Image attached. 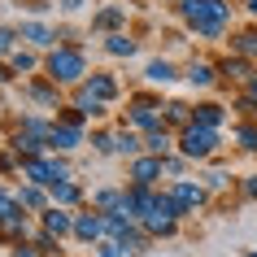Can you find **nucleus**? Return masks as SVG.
Wrapping results in <instances>:
<instances>
[{
  "mask_svg": "<svg viewBox=\"0 0 257 257\" xmlns=\"http://www.w3.org/2000/svg\"><path fill=\"white\" fill-rule=\"evenodd\" d=\"M179 18H183V27H188L196 40L214 44V40H222L231 31L235 5H231V0H183V5H179Z\"/></svg>",
  "mask_w": 257,
  "mask_h": 257,
  "instance_id": "1",
  "label": "nucleus"
},
{
  "mask_svg": "<svg viewBox=\"0 0 257 257\" xmlns=\"http://www.w3.org/2000/svg\"><path fill=\"white\" fill-rule=\"evenodd\" d=\"M92 70H87V53L83 44H57L53 53L44 57V79H53L57 87H83Z\"/></svg>",
  "mask_w": 257,
  "mask_h": 257,
  "instance_id": "2",
  "label": "nucleus"
},
{
  "mask_svg": "<svg viewBox=\"0 0 257 257\" xmlns=\"http://www.w3.org/2000/svg\"><path fill=\"white\" fill-rule=\"evenodd\" d=\"M74 179V166L66 157H57V153H44L35 162H22V183H35V188H57V183H66Z\"/></svg>",
  "mask_w": 257,
  "mask_h": 257,
  "instance_id": "3",
  "label": "nucleus"
},
{
  "mask_svg": "<svg viewBox=\"0 0 257 257\" xmlns=\"http://www.w3.org/2000/svg\"><path fill=\"white\" fill-rule=\"evenodd\" d=\"M222 149V131H209V126H183L179 131V157H188V162H209L214 153Z\"/></svg>",
  "mask_w": 257,
  "mask_h": 257,
  "instance_id": "4",
  "label": "nucleus"
},
{
  "mask_svg": "<svg viewBox=\"0 0 257 257\" xmlns=\"http://www.w3.org/2000/svg\"><path fill=\"white\" fill-rule=\"evenodd\" d=\"M122 126L136 131V136H153L157 126H166V122H162V100H153V96H136L131 109H126V122H122Z\"/></svg>",
  "mask_w": 257,
  "mask_h": 257,
  "instance_id": "5",
  "label": "nucleus"
},
{
  "mask_svg": "<svg viewBox=\"0 0 257 257\" xmlns=\"http://www.w3.org/2000/svg\"><path fill=\"white\" fill-rule=\"evenodd\" d=\"M166 192L175 196V205L183 209V218L209 205V188H205L201 179H170V188H166Z\"/></svg>",
  "mask_w": 257,
  "mask_h": 257,
  "instance_id": "6",
  "label": "nucleus"
},
{
  "mask_svg": "<svg viewBox=\"0 0 257 257\" xmlns=\"http://www.w3.org/2000/svg\"><path fill=\"white\" fill-rule=\"evenodd\" d=\"M83 144H87V131H83L79 122H61V118H53L48 153H57V157H70V153H79Z\"/></svg>",
  "mask_w": 257,
  "mask_h": 257,
  "instance_id": "7",
  "label": "nucleus"
},
{
  "mask_svg": "<svg viewBox=\"0 0 257 257\" xmlns=\"http://www.w3.org/2000/svg\"><path fill=\"white\" fill-rule=\"evenodd\" d=\"M18 40H22V48H35V53L48 57L57 48V31L48 22H40V18H22L18 22Z\"/></svg>",
  "mask_w": 257,
  "mask_h": 257,
  "instance_id": "8",
  "label": "nucleus"
},
{
  "mask_svg": "<svg viewBox=\"0 0 257 257\" xmlns=\"http://www.w3.org/2000/svg\"><path fill=\"white\" fill-rule=\"evenodd\" d=\"M22 92H27L40 109H53V118L66 109V87H57V83L44 79V74H40V79H27V87H22Z\"/></svg>",
  "mask_w": 257,
  "mask_h": 257,
  "instance_id": "9",
  "label": "nucleus"
},
{
  "mask_svg": "<svg viewBox=\"0 0 257 257\" xmlns=\"http://www.w3.org/2000/svg\"><path fill=\"white\" fill-rule=\"evenodd\" d=\"M126 18H131V5L109 0L105 9L92 14V35H118V31H126Z\"/></svg>",
  "mask_w": 257,
  "mask_h": 257,
  "instance_id": "10",
  "label": "nucleus"
},
{
  "mask_svg": "<svg viewBox=\"0 0 257 257\" xmlns=\"http://www.w3.org/2000/svg\"><path fill=\"white\" fill-rule=\"evenodd\" d=\"M126 179H131V183H140V188H157V179H166V157L140 153L136 162H126Z\"/></svg>",
  "mask_w": 257,
  "mask_h": 257,
  "instance_id": "11",
  "label": "nucleus"
},
{
  "mask_svg": "<svg viewBox=\"0 0 257 257\" xmlns=\"http://www.w3.org/2000/svg\"><path fill=\"white\" fill-rule=\"evenodd\" d=\"M83 96H92L96 105H113L122 96V87H118V79H113L109 70H92V74L83 79Z\"/></svg>",
  "mask_w": 257,
  "mask_h": 257,
  "instance_id": "12",
  "label": "nucleus"
},
{
  "mask_svg": "<svg viewBox=\"0 0 257 257\" xmlns=\"http://www.w3.org/2000/svg\"><path fill=\"white\" fill-rule=\"evenodd\" d=\"M74 240L96 248V244L105 240V214H96L92 205H83L79 214H74Z\"/></svg>",
  "mask_w": 257,
  "mask_h": 257,
  "instance_id": "13",
  "label": "nucleus"
},
{
  "mask_svg": "<svg viewBox=\"0 0 257 257\" xmlns=\"http://www.w3.org/2000/svg\"><path fill=\"white\" fill-rule=\"evenodd\" d=\"M218 79H222V74H218V66H214V61H205V57H192L188 66H183V83H188V87H196V92H209Z\"/></svg>",
  "mask_w": 257,
  "mask_h": 257,
  "instance_id": "14",
  "label": "nucleus"
},
{
  "mask_svg": "<svg viewBox=\"0 0 257 257\" xmlns=\"http://www.w3.org/2000/svg\"><path fill=\"white\" fill-rule=\"evenodd\" d=\"M183 79V70L170 61V57H153L149 66H144V83L149 87H170V83H179Z\"/></svg>",
  "mask_w": 257,
  "mask_h": 257,
  "instance_id": "15",
  "label": "nucleus"
},
{
  "mask_svg": "<svg viewBox=\"0 0 257 257\" xmlns=\"http://www.w3.org/2000/svg\"><path fill=\"white\" fill-rule=\"evenodd\" d=\"M40 231H48V235H57V240L74 235V209H57V205H48V209L40 214Z\"/></svg>",
  "mask_w": 257,
  "mask_h": 257,
  "instance_id": "16",
  "label": "nucleus"
},
{
  "mask_svg": "<svg viewBox=\"0 0 257 257\" xmlns=\"http://www.w3.org/2000/svg\"><path fill=\"white\" fill-rule=\"evenodd\" d=\"M48 196H53L57 209H79V205H87V192H83L79 179H66V183H57V188H48Z\"/></svg>",
  "mask_w": 257,
  "mask_h": 257,
  "instance_id": "17",
  "label": "nucleus"
},
{
  "mask_svg": "<svg viewBox=\"0 0 257 257\" xmlns=\"http://www.w3.org/2000/svg\"><path fill=\"white\" fill-rule=\"evenodd\" d=\"M14 201L27 209V214H44L48 205H53V196H48V188H35V183H18L14 188Z\"/></svg>",
  "mask_w": 257,
  "mask_h": 257,
  "instance_id": "18",
  "label": "nucleus"
},
{
  "mask_svg": "<svg viewBox=\"0 0 257 257\" xmlns=\"http://www.w3.org/2000/svg\"><path fill=\"white\" fill-rule=\"evenodd\" d=\"M105 57H113V61H126V57H136L140 53V40L131 35V31H118V35H105Z\"/></svg>",
  "mask_w": 257,
  "mask_h": 257,
  "instance_id": "19",
  "label": "nucleus"
},
{
  "mask_svg": "<svg viewBox=\"0 0 257 257\" xmlns=\"http://www.w3.org/2000/svg\"><path fill=\"white\" fill-rule=\"evenodd\" d=\"M192 122H196V126H209V131H222L227 109L218 105V100H201V105H192Z\"/></svg>",
  "mask_w": 257,
  "mask_h": 257,
  "instance_id": "20",
  "label": "nucleus"
},
{
  "mask_svg": "<svg viewBox=\"0 0 257 257\" xmlns=\"http://www.w3.org/2000/svg\"><path fill=\"white\" fill-rule=\"evenodd\" d=\"M122 201H126V188H96L92 196H87V205H92L96 214H118Z\"/></svg>",
  "mask_w": 257,
  "mask_h": 257,
  "instance_id": "21",
  "label": "nucleus"
},
{
  "mask_svg": "<svg viewBox=\"0 0 257 257\" xmlns=\"http://www.w3.org/2000/svg\"><path fill=\"white\" fill-rule=\"evenodd\" d=\"M9 149L18 153V162H35V157H44V153H48V144H44V140L22 136V131H14V136H9Z\"/></svg>",
  "mask_w": 257,
  "mask_h": 257,
  "instance_id": "22",
  "label": "nucleus"
},
{
  "mask_svg": "<svg viewBox=\"0 0 257 257\" xmlns=\"http://www.w3.org/2000/svg\"><path fill=\"white\" fill-rule=\"evenodd\" d=\"M162 122L179 136L183 126H192V105H183V100H166V105H162Z\"/></svg>",
  "mask_w": 257,
  "mask_h": 257,
  "instance_id": "23",
  "label": "nucleus"
},
{
  "mask_svg": "<svg viewBox=\"0 0 257 257\" xmlns=\"http://www.w3.org/2000/svg\"><path fill=\"white\" fill-rule=\"evenodd\" d=\"M218 74H222V79H231V83H248V79L257 74V70H253V61H244V57H235V53H231L227 61L218 66Z\"/></svg>",
  "mask_w": 257,
  "mask_h": 257,
  "instance_id": "24",
  "label": "nucleus"
},
{
  "mask_svg": "<svg viewBox=\"0 0 257 257\" xmlns=\"http://www.w3.org/2000/svg\"><path fill=\"white\" fill-rule=\"evenodd\" d=\"M231 53L244 57V61H257V27L235 31V35H231Z\"/></svg>",
  "mask_w": 257,
  "mask_h": 257,
  "instance_id": "25",
  "label": "nucleus"
},
{
  "mask_svg": "<svg viewBox=\"0 0 257 257\" xmlns=\"http://www.w3.org/2000/svg\"><path fill=\"white\" fill-rule=\"evenodd\" d=\"M136 227H140V222L131 214H122V209H118V214H105V240H122V235H131Z\"/></svg>",
  "mask_w": 257,
  "mask_h": 257,
  "instance_id": "26",
  "label": "nucleus"
},
{
  "mask_svg": "<svg viewBox=\"0 0 257 257\" xmlns=\"http://www.w3.org/2000/svg\"><path fill=\"white\" fill-rule=\"evenodd\" d=\"M9 70H14V74H35V70H44V57L35 53V48H18V53L9 57Z\"/></svg>",
  "mask_w": 257,
  "mask_h": 257,
  "instance_id": "27",
  "label": "nucleus"
},
{
  "mask_svg": "<svg viewBox=\"0 0 257 257\" xmlns=\"http://www.w3.org/2000/svg\"><path fill=\"white\" fill-rule=\"evenodd\" d=\"M74 109L83 113V122H105L109 118V105H96L92 96H83V87L74 92Z\"/></svg>",
  "mask_w": 257,
  "mask_h": 257,
  "instance_id": "28",
  "label": "nucleus"
},
{
  "mask_svg": "<svg viewBox=\"0 0 257 257\" xmlns=\"http://www.w3.org/2000/svg\"><path fill=\"white\" fill-rule=\"evenodd\" d=\"M140 153H144V136H136V131H126V126H122V131H118V157L136 162Z\"/></svg>",
  "mask_w": 257,
  "mask_h": 257,
  "instance_id": "29",
  "label": "nucleus"
},
{
  "mask_svg": "<svg viewBox=\"0 0 257 257\" xmlns=\"http://www.w3.org/2000/svg\"><path fill=\"white\" fill-rule=\"evenodd\" d=\"M18 48H22V40H18V22H0V61H9Z\"/></svg>",
  "mask_w": 257,
  "mask_h": 257,
  "instance_id": "30",
  "label": "nucleus"
},
{
  "mask_svg": "<svg viewBox=\"0 0 257 257\" xmlns=\"http://www.w3.org/2000/svg\"><path fill=\"white\" fill-rule=\"evenodd\" d=\"M92 149L100 157H118V131H92Z\"/></svg>",
  "mask_w": 257,
  "mask_h": 257,
  "instance_id": "31",
  "label": "nucleus"
},
{
  "mask_svg": "<svg viewBox=\"0 0 257 257\" xmlns=\"http://www.w3.org/2000/svg\"><path fill=\"white\" fill-rule=\"evenodd\" d=\"M31 244H35V253H40V257H61V253H57V248H61V240H57V235H48V231H35V235H31Z\"/></svg>",
  "mask_w": 257,
  "mask_h": 257,
  "instance_id": "32",
  "label": "nucleus"
},
{
  "mask_svg": "<svg viewBox=\"0 0 257 257\" xmlns=\"http://www.w3.org/2000/svg\"><path fill=\"white\" fill-rule=\"evenodd\" d=\"M235 140H240L244 153H257V126L253 122H240V126H235Z\"/></svg>",
  "mask_w": 257,
  "mask_h": 257,
  "instance_id": "33",
  "label": "nucleus"
},
{
  "mask_svg": "<svg viewBox=\"0 0 257 257\" xmlns=\"http://www.w3.org/2000/svg\"><path fill=\"white\" fill-rule=\"evenodd\" d=\"M183 170H188V157L170 153V157H166V179H183Z\"/></svg>",
  "mask_w": 257,
  "mask_h": 257,
  "instance_id": "34",
  "label": "nucleus"
},
{
  "mask_svg": "<svg viewBox=\"0 0 257 257\" xmlns=\"http://www.w3.org/2000/svg\"><path fill=\"white\" fill-rule=\"evenodd\" d=\"M227 183H231V175H227V170H222V166H218V170H209V175H205V188H209V192H218V188H227Z\"/></svg>",
  "mask_w": 257,
  "mask_h": 257,
  "instance_id": "35",
  "label": "nucleus"
},
{
  "mask_svg": "<svg viewBox=\"0 0 257 257\" xmlns=\"http://www.w3.org/2000/svg\"><path fill=\"white\" fill-rule=\"evenodd\" d=\"M92 257H122V248H118L113 240H100V244H96V253H92Z\"/></svg>",
  "mask_w": 257,
  "mask_h": 257,
  "instance_id": "36",
  "label": "nucleus"
},
{
  "mask_svg": "<svg viewBox=\"0 0 257 257\" xmlns=\"http://www.w3.org/2000/svg\"><path fill=\"white\" fill-rule=\"evenodd\" d=\"M9 257H40V253H35V244H31V240H22V244L9 248Z\"/></svg>",
  "mask_w": 257,
  "mask_h": 257,
  "instance_id": "37",
  "label": "nucleus"
},
{
  "mask_svg": "<svg viewBox=\"0 0 257 257\" xmlns=\"http://www.w3.org/2000/svg\"><path fill=\"white\" fill-rule=\"evenodd\" d=\"M83 5H87V0H57V9H61V14H79Z\"/></svg>",
  "mask_w": 257,
  "mask_h": 257,
  "instance_id": "38",
  "label": "nucleus"
},
{
  "mask_svg": "<svg viewBox=\"0 0 257 257\" xmlns=\"http://www.w3.org/2000/svg\"><path fill=\"white\" fill-rule=\"evenodd\" d=\"M244 196H248V201H257V175H244Z\"/></svg>",
  "mask_w": 257,
  "mask_h": 257,
  "instance_id": "39",
  "label": "nucleus"
},
{
  "mask_svg": "<svg viewBox=\"0 0 257 257\" xmlns=\"http://www.w3.org/2000/svg\"><path fill=\"white\" fill-rule=\"evenodd\" d=\"M18 79V74H14V70H9V61H0V87H9V83H14Z\"/></svg>",
  "mask_w": 257,
  "mask_h": 257,
  "instance_id": "40",
  "label": "nucleus"
},
{
  "mask_svg": "<svg viewBox=\"0 0 257 257\" xmlns=\"http://www.w3.org/2000/svg\"><path fill=\"white\" fill-rule=\"evenodd\" d=\"M9 201H14V188H5V183H0V218H5V209H9Z\"/></svg>",
  "mask_w": 257,
  "mask_h": 257,
  "instance_id": "41",
  "label": "nucleus"
},
{
  "mask_svg": "<svg viewBox=\"0 0 257 257\" xmlns=\"http://www.w3.org/2000/svg\"><path fill=\"white\" fill-rule=\"evenodd\" d=\"M235 5H240V9H244L248 18H257V0H235Z\"/></svg>",
  "mask_w": 257,
  "mask_h": 257,
  "instance_id": "42",
  "label": "nucleus"
},
{
  "mask_svg": "<svg viewBox=\"0 0 257 257\" xmlns=\"http://www.w3.org/2000/svg\"><path fill=\"white\" fill-rule=\"evenodd\" d=\"M244 87H248V92H244V96H248V100H253V105H257V74H253V79H248V83H244Z\"/></svg>",
  "mask_w": 257,
  "mask_h": 257,
  "instance_id": "43",
  "label": "nucleus"
},
{
  "mask_svg": "<svg viewBox=\"0 0 257 257\" xmlns=\"http://www.w3.org/2000/svg\"><path fill=\"white\" fill-rule=\"evenodd\" d=\"M166 5H175V9H179V5H183V0H166Z\"/></svg>",
  "mask_w": 257,
  "mask_h": 257,
  "instance_id": "44",
  "label": "nucleus"
},
{
  "mask_svg": "<svg viewBox=\"0 0 257 257\" xmlns=\"http://www.w3.org/2000/svg\"><path fill=\"white\" fill-rule=\"evenodd\" d=\"M244 257H257V248H248V253H244Z\"/></svg>",
  "mask_w": 257,
  "mask_h": 257,
  "instance_id": "45",
  "label": "nucleus"
},
{
  "mask_svg": "<svg viewBox=\"0 0 257 257\" xmlns=\"http://www.w3.org/2000/svg\"><path fill=\"white\" fill-rule=\"evenodd\" d=\"M0 257H9V253H0Z\"/></svg>",
  "mask_w": 257,
  "mask_h": 257,
  "instance_id": "46",
  "label": "nucleus"
}]
</instances>
